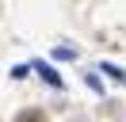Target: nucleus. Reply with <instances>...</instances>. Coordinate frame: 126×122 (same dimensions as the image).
<instances>
[{
	"mask_svg": "<svg viewBox=\"0 0 126 122\" xmlns=\"http://www.w3.org/2000/svg\"><path fill=\"white\" fill-rule=\"evenodd\" d=\"M16 122H46V114H42V111H23Z\"/></svg>",
	"mask_w": 126,
	"mask_h": 122,
	"instance_id": "1",
	"label": "nucleus"
}]
</instances>
